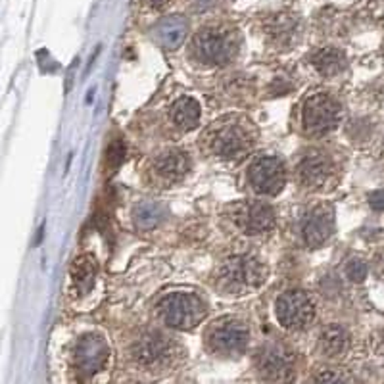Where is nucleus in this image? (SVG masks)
Listing matches in <instances>:
<instances>
[{
	"mask_svg": "<svg viewBox=\"0 0 384 384\" xmlns=\"http://www.w3.org/2000/svg\"><path fill=\"white\" fill-rule=\"evenodd\" d=\"M254 143V123L242 115H227L202 134V144L221 160H240L250 152Z\"/></svg>",
	"mask_w": 384,
	"mask_h": 384,
	"instance_id": "1",
	"label": "nucleus"
},
{
	"mask_svg": "<svg viewBox=\"0 0 384 384\" xmlns=\"http://www.w3.org/2000/svg\"><path fill=\"white\" fill-rule=\"evenodd\" d=\"M239 50L237 31L223 25H208L202 27L192 40L194 58L208 66H225Z\"/></svg>",
	"mask_w": 384,
	"mask_h": 384,
	"instance_id": "2",
	"label": "nucleus"
},
{
	"mask_svg": "<svg viewBox=\"0 0 384 384\" xmlns=\"http://www.w3.org/2000/svg\"><path fill=\"white\" fill-rule=\"evenodd\" d=\"M267 278V267L254 256H232L217 269V287L225 292L242 294L261 287Z\"/></svg>",
	"mask_w": 384,
	"mask_h": 384,
	"instance_id": "3",
	"label": "nucleus"
},
{
	"mask_svg": "<svg viewBox=\"0 0 384 384\" xmlns=\"http://www.w3.org/2000/svg\"><path fill=\"white\" fill-rule=\"evenodd\" d=\"M158 315L163 323L177 331H189L200 325L206 317V304L196 294L173 292L158 302Z\"/></svg>",
	"mask_w": 384,
	"mask_h": 384,
	"instance_id": "4",
	"label": "nucleus"
},
{
	"mask_svg": "<svg viewBox=\"0 0 384 384\" xmlns=\"http://www.w3.org/2000/svg\"><path fill=\"white\" fill-rule=\"evenodd\" d=\"M206 340L213 354L232 357L244 352L250 340V328L242 319L223 317V319H217L215 323H211Z\"/></svg>",
	"mask_w": 384,
	"mask_h": 384,
	"instance_id": "5",
	"label": "nucleus"
},
{
	"mask_svg": "<svg viewBox=\"0 0 384 384\" xmlns=\"http://www.w3.org/2000/svg\"><path fill=\"white\" fill-rule=\"evenodd\" d=\"M342 117V108L326 93L307 98L302 108V123L309 134H326L335 131Z\"/></svg>",
	"mask_w": 384,
	"mask_h": 384,
	"instance_id": "6",
	"label": "nucleus"
},
{
	"mask_svg": "<svg viewBox=\"0 0 384 384\" xmlns=\"http://www.w3.org/2000/svg\"><path fill=\"white\" fill-rule=\"evenodd\" d=\"M277 319L288 331H304L315 319V302L304 290H288L277 300Z\"/></svg>",
	"mask_w": 384,
	"mask_h": 384,
	"instance_id": "7",
	"label": "nucleus"
},
{
	"mask_svg": "<svg viewBox=\"0 0 384 384\" xmlns=\"http://www.w3.org/2000/svg\"><path fill=\"white\" fill-rule=\"evenodd\" d=\"M248 179L252 189L265 196H275L283 191L287 182L285 163L275 156H259L248 169Z\"/></svg>",
	"mask_w": 384,
	"mask_h": 384,
	"instance_id": "8",
	"label": "nucleus"
},
{
	"mask_svg": "<svg viewBox=\"0 0 384 384\" xmlns=\"http://www.w3.org/2000/svg\"><path fill=\"white\" fill-rule=\"evenodd\" d=\"M173 357V342L162 333H148L133 346V359L146 369H160Z\"/></svg>",
	"mask_w": 384,
	"mask_h": 384,
	"instance_id": "9",
	"label": "nucleus"
},
{
	"mask_svg": "<svg viewBox=\"0 0 384 384\" xmlns=\"http://www.w3.org/2000/svg\"><path fill=\"white\" fill-rule=\"evenodd\" d=\"M296 357L283 344H267L258 354V369L269 381H287L294 373Z\"/></svg>",
	"mask_w": 384,
	"mask_h": 384,
	"instance_id": "10",
	"label": "nucleus"
},
{
	"mask_svg": "<svg viewBox=\"0 0 384 384\" xmlns=\"http://www.w3.org/2000/svg\"><path fill=\"white\" fill-rule=\"evenodd\" d=\"M335 232V211L331 206H315L302 219V237L309 248L323 246Z\"/></svg>",
	"mask_w": 384,
	"mask_h": 384,
	"instance_id": "11",
	"label": "nucleus"
},
{
	"mask_svg": "<svg viewBox=\"0 0 384 384\" xmlns=\"http://www.w3.org/2000/svg\"><path fill=\"white\" fill-rule=\"evenodd\" d=\"M235 223L246 235H261L275 225V210L265 202H242L235 208Z\"/></svg>",
	"mask_w": 384,
	"mask_h": 384,
	"instance_id": "12",
	"label": "nucleus"
},
{
	"mask_svg": "<svg viewBox=\"0 0 384 384\" xmlns=\"http://www.w3.org/2000/svg\"><path fill=\"white\" fill-rule=\"evenodd\" d=\"M191 169V160L181 148H165L152 160L150 171L160 184H171L181 181Z\"/></svg>",
	"mask_w": 384,
	"mask_h": 384,
	"instance_id": "13",
	"label": "nucleus"
},
{
	"mask_svg": "<svg viewBox=\"0 0 384 384\" xmlns=\"http://www.w3.org/2000/svg\"><path fill=\"white\" fill-rule=\"evenodd\" d=\"M333 173V162L321 150H307L296 165L298 181L306 189H321L325 187Z\"/></svg>",
	"mask_w": 384,
	"mask_h": 384,
	"instance_id": "14",
	"label": "nucleus"
},
{
	"mask_svg": "<svg viewBox=\"0 0 384 384\" xmlns=\"http://www.w3.org/2000/svg\"><path fill=\"white\" fill-rule=\"evenodd\" d=\"M73 359H75L77 371L81 374L91 376L98 373L108 359V346L104 338L98 335L83 336L77 344Z\"/></svg>",
	"mask_w": 384,
	"mask_h": 384,
	"instance_id": "15",
	"label": "nucleus"
},
{
	"mask_svg": "<svg viewBox=\"0 0 384 384\" xmlns=\"http://www.w3.org/2000/svg\"><path fill=\"white\" fill-rule=\"evenodd\" d=\"M189 31V23L182 16H169L162 19L156 27V38L163 48H177Z\"/></svg>",
	"mask_w": 384,
	"mask_h": 384,
	"instance_id": "16",
	"label": "nucleus"
},
{
	"mask_svg": "<svg viewBox=\"0 0 384 384\" xmlns=\"http://www.w3.org/2000/svg\"><path fill=\"white\" fill-rule=\"evenodd\" d=\"M98 273V265H96V259L93 256H79V258L71 263L69 269V277L71 283L79 294H86L91 288L95 287V278Z\"/></svg>",
	"mask_w": 384,
	"mask_h": 384,
	"instance_id": "17",
	"label": "nucleus"
},
{
	"mask_svg": "<svg viewBox=\"0 0 384 384\" xmlns=\"http://www.w3.org/2000/svg\"><path fill=\"white\" fill-rule=\"evenodd\" d=\"M298 31V21L292 16L287 14H277V16H271L265 21V33L267 37L278 45V47H287L290 45L294 37H296Z\"/></svg>",
	"mask_w": 384,
	"mask_h": 384,
	"instance_id": "18",
	"label": "nucleus"
},
{
	"mask_svg": "<svg viewBox=\"0 0 384 384\" xmlns=\"http://www.w3.org/2000/svg\"><path fill=\"white\" fill-rule=\"evenodd\" d=\"M311 64L321 75L333 77L344 71L346 66H348V60H346L342 50H338L335 47H326L317 50L315 54L311 56Z\"/></svg>",
	"mask_w": 384,
	"mask_h": 384,
	"instance_id": "19",
	"label": "nucleus"
},
{
	"mask_svg": "<svg viewBox=\"0 0 384 384\" xmlns=\"http://www.w3.org/2000/svg\"><path fill=\"white\" fill-rule=\"evenodd\" d=\"M198 119H200V104L191 96H182L171 106V121L179 129L184 131L194 129L198 125Z\"/></svg>",
	"mask_w": 384,
	"mask_h": 384,
	"instance_id": "20",
	"label": "nucleus"
},
{
	"mask_svg": "<svg viewBox=\"0 0 384 384\" xmlns=\"http://www.w3.org/2000/svg\"><path fill=\"white\" fill-rule=\"evenodd\" d=\"M350 346V335L342 325H328L321 333V348L331 357L344 354Z\"/></svg>",
	"mask_w": 384,
	"mask_h": 384,
	"instance_id": "21",
	"label": "nucleus"
},
{
	"mask_svg": "<svg viewBox=\"0 0 384 384\" xmlns=\"http://www.w3.org/2000/svg\"><path fill=\"white\" fill-rule=\"evenodd\" d=\"M163 213H165V211H163V208L160 204H156V202H143V204H139L133 211L134 225L143 230L154 229V227L162 221Z\"/></svg>",
	"mask_w": 384,
	"mask_h": 384,
	"instance_id": "22",
	"label": "nucleus"
},
{
	"mask_svg": "<svg viewBox=\"0 0 384 384\" xmlns=\"http://www.w3.org/2000/svg\"><path fill=\"white\" fill-rule=\"evenodd\" d=\"M346 275L352 283H363L367 277V263L363 259H352L348 265H346Z\"/></svg>",
	"mask_w": 384,
	"mask_h": 384,
	"instance_id": "23",
	"label": "nucleus"
},
{
	"mask_svg": "<svg viewBox=\"0 0 384 384\" xmlns=\"http://www.w3.org/2000/svg\"><path fill=\"white\" fill-rule=\"evenodd\" d=\"M125 158V146L121 141H115L112 146H110V152H108V162L112 167H117L119 163L123 162Z\"/></svg>",
	"mask_w": 384,
	"mask_h": 384,
	"instance_id": "24",
	"label": "nucleus"
},
{
	"mask_svg": "<svg viewBox=\"0 0 384 384\" xmlns=\"http://www.w3.org/2000/svg\"><path fill=\"white\" fill-rule=\"evenodd\" d=\"M369 204L374 211H383L384 210V191H374L371 196H369Z\"/></svg>",
	"mask_w": 384,
	"mask_h": 384,
	"instance_id": "25",
	"label": "nucleus"
},
{
	"mask_svg": "<svg viewBox=\"0 0 384 384\" xmlns=\"http://www.w3.org/2000/svg\"><path fill=\"white\" fill-rule=\"evenodd\" d=\"M315 381L319 383H342V381H350L344 374H335V373H323L317 376Z\"/></svg>",
	"mask_w": 384,
	"mask_h": 384,
	"instance_id": "26",
	"label": "nucleus"
},
{
	"mask_svg": "<svg viewBox=\"0 0 384 384\" xmlns=\"http://www.w3.org/2000/svg\"><path fill=\"white\" fill-rule=\"evenodd\" d=\"M144 4L146 6H150V8H154V10H162V8H165L171 0H143Z\"/></svg>",
	"mask_w": 384,
	"mask_h": 384,
	"instance_id": "27",
	"label": "nucleus"
}]
</instances>
